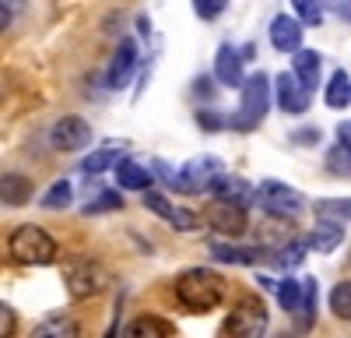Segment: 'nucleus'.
Returning <instances> with one entry per match:
<instances>
[{
  "mask_svg": "<svg viewBox=\"0 0 351 338\" xmlns=\"http://www.w3.org/2000/svg\"><path fill=\"white\" fill-rule=\"evenodd\" d=\"M225 293V282L221 275H215L211 268H193V271H183L180 282H176V296H180V303L186 310H193V314H204V310L218 306Z\"/></svg>",
  "mask_w": 351,
  "mask_h": 338,
  "instance_id": "f257e3e1",
  "label": "nucleus"
},
{
  "mask_svg": "<svg viewBox=\"0 0 351 338\" xmlns=\"http://www.w3.org/2000/svg\"><path fill=\"white\" fill-rule=\"evenodd\" d=\"M267 106H271V92H267V78L260 71L246 78L243 84V102L236 109V117L228 120V127H239V131H253L263 117H267Z\"/></svg>",
  "mask_w": 351,
  "mask_h": 338,
  "instance_id": "f03ea898",
  "label": "nucleus"
},
{
  "mask_svg": "<svg viewBox=\"0 0 351 338\" xmlns=\"http://www.w3.org/2000/svg\"><path fill=\"white\" fill-rule=\"evenodd\" d=\"M11 258L18 264H49L56 258V243L39 225H21L11 236Z\"/></svg>",
  "mask_w": 351,
  "mask_h": 338,
  "instance_id": "7ed1b4c3",
  "label": "nucleus"
},
{
  "mask_svg": "<svg viewBox=\"0 0 351 338\" xmlns=\"http://www.w3.org/2000/svg\"><path fill=\"white\" fill-rule=\"evenodd\" d=\"M256 205L267 212V215H274V218H288V215H299L302 212V194L299 190H291L288 183H278V180H263L260 187H256Z\"/></svg>",
  "mask_w": 351,
  "mask_h": 338,
  "instance_id": "20e7f679",
  "label": "nucleus"
},
{
  "mask_svg": "<svg viewBox=\"0 0 351 338\" xmlns=\"http://www.w3.org/2000/svg\"><path fill=\"white\" fill-rule=\"evenodd\" d=\"M263 331H267V306L256 296H246L232 306V314H228L232 338H263Z\"/></svg>",
  "mask_w": 351,
  "mask_h": 338,
  "instance_id": "39448f33",
  "label": "nucleus"
},
{
  "mask_svg": "<svg viewBox=\"0 0 351 338\" xmlns=\"http://www.w3.org/2000/svg\"><path fill=\"white\" fill-rule=\"evenodd\" d=\"M221 173H225L221 159H215V155H197V159H190V162L180 169V187H176V190H183V194L211 190Z\"/></svg>",
  "mask_w": 351,
  "mask_h": 338,
  "instance_id": "423d86ee",
  "label": "nucleus"
},
{
  "mask_svg": "<svg viewBox=\"0 0 351 338\" xmlns=\"http://www.w3.org/2000/svg\"><path fill=\"white\" fill-rule=\"evenodd\" d=\"M64 278H67L71 296H77V300L95 296V293L102 289V282H106V275H102V268H99L95 261H74V264H67Z\"/></svg>",
  "mask_w": 351,
  "mask_h": 338,
  "instance_id": "0eeeda50",
  "label": "nucleus"
},
{
  "mask_svg": "<svg viewBox=\"0 0 351 338\" xmlns=\"http://www.w3.org/2000/svg\"><path fill=\"white\" fill-rule=\"evenodd\" d=\"M49 141H53V148H60V152H77L92 141V127H88L81 117H64V120L53 124Z\"/></svg>",
  "mask_w": 351,
  "mask_h": 338,
  "instance_id": "6e6552de",
  "label": "nucleus"
},
{
  "mask_svg": "<svg viewBox=\"0 0 351 338\" xmlns=\"http://www.w3.org/2000/svg\"><path fill=\"white\" fill-rule=\"evenodd\" d=\"M204 218H208L211 229L228 233V236H236V233H243V229H246V208H243V205H232V201H218V197L208 205Z\"/></svg>",
  "mask_w": 351,
  "mask_h": 338,
  "instance_id": "1a4fd4ad",
  "label": "nucleus"
},
{
  "mask_svg": "<svg viewBox=\"0 0 351 338\" xmlns=\"http://www.w3.org/2000/svg\"><path fill=\"white\" fill-rule=\"evenodd\" d=\"M278 106L285 113H306L309 109V89L295 74H278Z\"/></svg>",
  "mask_w": 351,
  "mask_h": 338,
  "instance_id": "9d476101",
  "label": "nucleus"
},
{
  "mask_svg": "<svg viewBox=\"0 0 351 338\" xmlns=\"http://www.w3.org/2000/svg\"><path fill=\"white\" fill-rule=\"evenodd\" d=\"M271 43L281 53H299V46H302V21L288 18V14H278L271 21Z\"/></svg>",
  "mask_w": 351,
  "mask_h": 338,
  "instance_id": "9b49d317",
  "label": "nucleus"
},
{
  "mask_svg": "<svg viewBox=\"0 0 351 338\" xmlns=\"http://www.w3.org/2000/svg\"><path fill=\"white\" fill-rule=\"evenodd\" d=\"M215 78L221 81V84H246L243 81V53L239 49H232L228 43L218 49V56H215Z\"/></svg>",
  "mask_w": 351,
  "mask_h": 338,
  "instance_id": "f8f14e48",
  "label": "nucleus"
},
{
  "mask_svg": "<svg viewBox=\"0 0 351 338\" xmlns=\"http://www.w3.org/2000/svg\"><path fill=\"white\" fill-rule=\"evenodd\" d=\"M134 67H137V49H134V39H123V43H120V49H116V56H112V67H109V84H112V89L127 84V81H130V74H134Z\"/></svg>",
  "mask_w": 351,
  "mask_h": 338,
  "instance_id": "ddd939ff",
  "label": "nucleus"
},
{
  "mask_svg": "<svg viewBox=\"0 0 351 338\" xmlns=\"http://www.w3.org/2000/svg\"><path fill=\"white\" fill-rule=\"evenodd\" d=\"M144 205H148L155 215H162L165 222L180 225V229H193V225H197V215H190V212H183V208L169 205L165 197H162V194H155V190H148V194H144Z\"/></svg>",
  "mask_w": 351,
  "mask_h": 338,
  "instance_id": "4468645a",
  "label": "nucleus"
},
{
  "mask_svg": "<svg viewBox=\"0 0 351 338\" xmlns=\"http://www.w3.org/2000/svg\"><path fill=\"white\" fill-rule=\"evenodd\" d=\"M211 190H215L218 201H232V205H243V208H246V201H250V194H256V190H250L239 177H228V173H221Z\"/></svg>",
  "mask_w": 351,
  "mask_h": 338,
  "instance_id": "2eb2a0df",
  "label": "nucleus"
},
{
  "mask_svg": "<svg viewBox=\"0 0 351 338\" xmlns=\"http://www.w3.org/2000/svg\"><path fill=\"white\" fill-rule=\"evenodd\" d=\"M116 180H120V187H127V190H152V173L134 159H123L120 166H116Z\"/></svg>",
  "mask_w": 351,
  "mask_h": 338,
  "instance_id": "dca6fc26",
  "label": "nucleus"
},
{
  "mask_svg": "<svg viewBox=\"0 0 351 338\" xmlns=\"http://www.w3.org/2000/svg\"><path fill=\"white\" fill-rule=\"evenodd\" d=\"M341 240H344L341 222H327V218H319V222H316V229H313V236H309V247H313V250H319V254H327V250H334Z\"/></svg>",
  "mask_w": 351,
  "mask_h": 338,
  "instance_id": "f3484780",
  "label": "nucleus"
},
{
  "mask_svg": "<svg viewBox=\"0 0 351 338\" xmlns=\"http://www.w3.org/2000/svg\"><path fill=\"white\" fill-rule=\"evenodd\" d=\"M319 64H324V60H319L316 49H299V53H295V71H291V74H295V78L306 84V89H316V81H319Z\"/></svg>",
  "mask_w": 351,
  "mask_h": 338,
  "instance_id": "a211bd4d",
  "label": "nucleus"
},
{
  "mask_svg": "<svg viewBox=\"0 0 351 338\" xmlns=\"http://www.w3.org/2000/svg\"><path fill=\"white\" fill-rule=\"evenodd\" d=\"M211 254L218 261H236V264H260L263 250L260 247H225V243H211Z\"/></svg>",
  "mask_w": 351,
  "mask_h": 338,
  "instance_id": "6ab92c4d",
  "label": "nucleus"
},
{
  "mask_svg": "<svg viewBox=\"0 0 351 338\" xmlns=\"http://www.w3.org/2000/svg\"><path fill=\"white\" fill-rule=\"evenodd\" d=\"M120 162H123V159H120V148H116L112 141H109L106 148H99V152L88 155V159L81 162V169H84L88 177H99V173H106L109 166H120Z\"/></svg>",
  "mask_w": 351,
  "mask_h": 338,
  "instance_id": "aec40b11",
  "label": "nucleus"
},
{
  "mask_svg": "<svg viewBox=\"0 0 351 338\" xmlns=\"http://www.w3.org/2000/svg\"><path fill=\"white\" fill-rule=\"evenodd\" d=\"M32 338H77V324L71 317H46L36 324Z\"/></svg>",
  "mask_w": 351,
  "mask_h": 338,
  "instance_id": "412c9836",
  "label": "nucleus"
},
{
  "mask_svg": "<svg viewBox=\"0 0 351 338\" xmlns=\"http://www.w3.org/2000/svg\"><path fill=\"white\" fill-rule=\"evenodd\" d=\"M123 338H169V328L158 317H134L127 324Z\"/></svg>",
  "mask_w": 351,
  "mask_h": 338,
  "instance_id": "4be33fe9",
  "label": "nucleus"
},
{
  "mask_svg": "<svg viewBox=\"0 0 351 338\" xmlns=\"http://www.w3.org/2000/svg\"><path fill=\"white\" fill-rule=\"evenodd\" d=\"M4 205H25L28 201V194H32V183H28L25 177H18V173H8L4 177Z\"/></svg>",
  "mask_w": 351,
  "mask_h": 338,
  "instance_id": "5701e85b",
  "label": "nucleus"
},
{
  "mask_svg": "<svg viewBox=\"0 0 351 338\" xmlns=\"http://www.w3.org/2000/svg\"><path fill=\"white\" fill-rule=\"evenodd\" d=\"M278 303H281L285 310H302V303H306V286H302V282H291V278L278 282Z\"/></svg>",
  "mask_w": 351,
  "mask_h": 338,
  "instance_id": "b1692460",
  "label": "nucleus"
},
{
  "mask_svg": "<svg viewBox=\"0 0 351 338\" xmlns=\"http://www.w3.org/2000/svg\"><path fill=\"white\" fill-rule=\"evenodd\" d=\"M348 102H351V81H348L344 71H337V74L330 78V84H327V106H330V109H341V106H348Z\"/></svg>",
  "mask_w": 351,
  "mask_h": 338,
  "instance_id": "393cba45",
  "label": "nucleus"
},
{
  "mask_svg": "<svg viewBox=\"0 0 351 338\" xmlns=\"http://www.w3.org/2000/svg\"><path fill=\"white\" fill-rule=\"evenodd\" d=\"M71 197H74V187L67 180H56L46 194H43V208H64L71 205Z\"/></svg>",
  "mask_w": 351,
  "mask_h": 338,
  "instance_id": "a878e982",
  "label": "nucleus"
},
{
  "mask_svg": "<svg viewBox=\"0 0 351 338\" xmlns=\"http://www.w3.org/2000/svg\"><path fill=\"white\" fill-rule=\"evenodd\" d=\"M330 310H334L337 317L351 321V282H341V286H334V293H330Z\"/></svg>",
  "mask_w": 351,
  "mask_h": 338,
  "instance_id": "bb28decb",
  "label": "nucleus"
},
{
  "mask_svg": "<svg viewBox=\"0 0 351 338\" xmlns=\"http://www.w3.org/2000/svg\"><path fill=\"white\" fill-rule=\"evenodd\" d=\"M302 258H306V243H288V247H281V250L274 254V264L295 268V264H302Z\"/></svg>",
  "mask_w": 351,
  "mask_h": 338,
  "instance_id": "cd10ccee",
  "label": "nucleus"
},
{
  "mask_svg": "<svg viewBox=\"0 0 351 338\" xmlns=\"http://www.w3.org/2000/svg\"><path fill=\"white\" fill-rule=\"evenodd\" d=\"M302 286H306V303H302V310H299V324L309 328L313 317H316V278H306Z\"/></svg>",
  "mask_w": 351,
  "mask_h": 338,
  "instance_id": "c85d7f7f",
  "label": "nucleus"
},
{
  "mask_svg": "<svg viewBox=\"0 0 351 338\" xmlns=\"http://www.w3.org/2000/svg\"><path fill=\"white\" fill-rule=\"evenodd\" d=\"M120 205H123V197H120V194H112V190H106V194L95 197V201H88L84 212H88V215H99V212H116Z\"/></svg>",
  "mask_w": 351,
  "mask_h": 338,
  "instance_id": "c756f323",
  "label": "nucleus"
},
{
  "mask_svg": "<svg viewBox=\"0 0 351 338\" xmlns=\"http://www.w3.org/2000/svg\"><path fill=\"white\" fill-rule=\"evenodd\" d=\"M295 14H299V21H306V25H319L324 21V11H319V4H313V0H295Z\"/></svg>",
  "mask_w": 351,
  "mask_h": 338,
  "instance_id": "7c9ffc66",
  "label": "nucleus"
},
{
  "mask_svg": "<svg viewBox=\"0 0 351 338\" xmlns=\"http://www.w3.org/2000/svg\"><path fill=\"white\" fill-rule=\"evenodd\" d=\"M316 215L319 218H334V215H351V197H344V201H319L316 205Z\"/></svg>",
  "mask_w": 351,
  "mask_h": 338,
  "instance_id": "2f4dec72",
  "label": "nucleus"
},
{
  "mask_svg": "<svg viewBox=\"0 0 351 338\" xmlns=\"http://www.w3.org/2000/svg\"><path fill=\"white\" fill-rule=\"evenodd\" d=\"M327 166L334 169V173H351V152L348 148H334L330 159H327Z\"/></svg>",
  "mask_w": 351,
  "mask_h": 338,
  "instance_id": "473e14b6",
  "label": "nucleus"
},
{
  "mask_svg": "<svg viewBox=\"0 0 351 338\" xmlns=\"http://www.w3.org/2000/svg\"><path fill=\"white\" fill-rule=\"evenodd\" d=\"M193 8H197V14H200V18H218L228 4H225V0H197Z\"/></svg>",
  "mask_w": 351,
  "mask_h": 338,
  "instance_id": "72a5a7b5",
  "label": "nucleus"
},
{
  "mask_svg": "<svg viewBox=\"0 0 351 338\" xmlns=\"http://www.w3.org/2000/svg\"><path fill=\"white\" fill-rule=\"evenodd\" d=\"M11 335H14V310L0 303V338H11Z\"/></svg>",
  "mask_w": 351,
  "mask_h": 338,
  "instance_id": "f704fd0d",
  "label": "nucleus"
},
{
  "mask_svg": "<svg viewBox=\"0 0 351 338\" xmlns=\"http://www.w3.org/2000/svg\"><path fill=\"white\" fill-rule=\"evenodd\" d=\"M197 120H200L204 131H221V127H228L221 113H197Z\"/></svg>",
  "mask_w": 351,
  "mask_h": 338,
  "instance_id": "c9c22d12",
  "label": "nucleus"
},
{
  "mask_svg": "<svg viewBox=\"0 0 351 338\" xmlns=\"http://www.w3.org/2000/svg\"><path fill=\"white\" fill-rule=\"evenodd\" d=\"M337 141H341V148L351 152V124H341V127H337Z\"/></svg>",
  "mask_w": 351,
  "mask_h": 338,
  "instance_id": "e433bc0d",
  "label": "nucleus"
},
{
  "mask_svg": "<svg viewBox=\"0 0 351 338\" xmlns=\"http://www.w3.org/2000/svg\"><path fill=\"white\" fill-rule=\"evenodd\" d=\"M193 89H197V95H211V81L204 78V81H197V84H193Z\"/></svg>",
  "mask_w": 351,
  "mask_h": 338,
  "instance_id": "4c0bfd02",
  "label": "nucleus"
},
{
  "mask_svg": "<svg viewBox=\"0 0 351 338\" xmlns=\"http://www.w3.org/2000/svg\"><path fill=\"white\" fill-rule=\"evenodd\" d=\"M337 14H341V18H348V21H351V4H337Z\"/></svg>",
  "mask_w": 351,
  "mask_h": 338,
  "instance_id": "58836bf2",
  "label": "nucleus"
},
{
  "mask_svg": "<svg viewBox=\"0 0 351 338\" xmlns=\"http://www.w3.org/2000/svg\"><path fill=\"white\" fill-rule=\"evenodd\" d=\"M274 338H291V335H274Z\"/></svg>",
  "mask_w": 351,
  "mask_h": 338,
  "instance_id": "ea45409f",
  "label": "nucleus"
}]
</instances>
